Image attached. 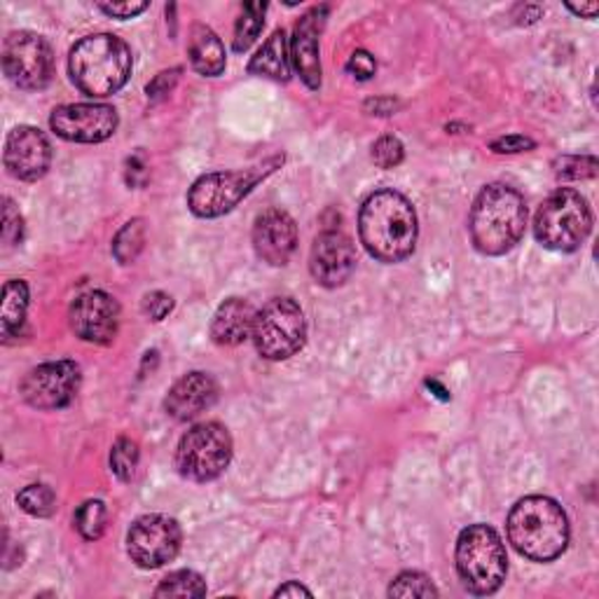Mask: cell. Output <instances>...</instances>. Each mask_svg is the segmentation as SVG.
Segmentation results:
<instances>
[{
  "mask_svg": "<svg viewBox=\"0 0 599 599\" xmlns=\"http://www.w3.org/2000/svg\"><path fill=\"white\" fill-rule=\"evenodd\" d=\"M359 235L365 251L380 262L405 260L417 244L415 206L396 190L373 192L361 206Z\"/></svg>",
  "mask_w": 599,
  "mask_h": 599,
  "instance_id": "1",
  "label": "cell"
},
{
  "mask_svg": "<svg viewBox=\"0 0 599 599\" xmlns=\"http://www.w3.org/2000/svg\"><path fill=\"white\" fill-rule=\"evenodd\" d=\"M132 49L111 33L87 35L68 57L70 80L87 97H111L127 84L132 76Z\"/></svg>",
  "mask_w": 599,
  "mask_h": 599,
  "instance_id": "2",
  "label": "cell"
},
{
  "mask_svg": "<svg viewBox=\"0 0 599 599\" xmlns=\"http://www.w3.org/2000/svg\"><path fill=\"white\" fill-rule=\"evenodd\" d=\"M527 225V204L518 190L504 183L487 185L471 208V239L485 256H504L520 241Z\"/></svg>",
  "mask_w": 599,
  "mask_h": 599,
  "instance_id": "3",
  "label": "cell"
},
{
  "mask_svg": "<svg viewBox=\"0 0 599 599\" xmlns=\"http://www.w3.org/2000/svg\"><path fill=\"white\" fill-rule=\"evenodd\" d=\"M508 539L527 560L553 562L567 551V513L549 497H527L510 510Z\"/></svg>",
  "mask_w": 599,
  "mask_h": 599,
  "instance_id": "4",
  "label": "cell"
},
{
  "mask_svg": "<svg viewBox=\"0 0 599 599\" xmlns=\"http://www.w3.org/2000/svg\"><path fill=\"white\" fill-rule=\"evenodd\" d=\"M456 572L473 595L497 592L508 572L501 536L487 524L466 527L456 541Z\"/></svg>",
  "mask_w": 599,
  "mask_h": 599,
  "instance_id": "5",
  "label": "cell"
},
{
  "mask_svg": "<svg viewBox=\"0 0 599 599\" xmlns=\"http://www.w3.org/2000/svg\"><path fill=\"white\" fill-rule=\"evenodd\" d=\"M592 230V211L580 192L560 188L543 202L534 218V237L549 251L572 253Z\"/></svg>",
  "mask_w": 599,
  "mask_h": 599,
  "instance_id": "6",
  "label": "cell"
},
{
  "mask_svg": "<svg viewBox=\"0 0 599 599\" xmlns=\"http://www.w3.org/2000/svg\"><path fill=\"white\" fill-rule=\"evenodd\" d=\"M251 338L262 359L286 361L305 344V314L295 300L274 297L256 314Z\"/></svg>",
  "mask_w": 599,
  "mask_h": 599,
  "instance_id": "7",
  "label": "cell"
},
{
  "mask_svg": "<svg viewBox=\"0 0 599 599\" xmlns=\"http://www.w3.org/2000/svg\"><path fill=\"white\" fill-rule=\"evenodd\" d=\"M233 462V436L218 421L192 427L176 448V468L192 483L216 481Z\"/></svg>",
  "mask_w": 599,
  "mask_h": 599,
  "instance_id": "8",
  "label": "cell"
},
{
  "mask_svg": "<svg viewBox=\"0 0 599 599\" xmlns=\"http://www.w3.org/2000/svg\"><path fill=\"white\" fill-rule=\"evenodd\" d=\"M279 162V160H276ZM274 162V165H276ZM268 169H241V171H214L192 183L188 192V206L197 218H218L230 211L249 195L253 185L265 179L272 171Z\"/></svg>",
  "mask_w": 599,
  "mask_h": 599,
  "instance_id": "9",
  "label": "cell"
},
{
  "mask_svg": "<svg viewBox=\"0 0 599 599\" xmlns=\"http://www.w3.org/2000/svg\"><path fill=\"white\" fill-rule=\"evenodd\" d=\"M5 76L26 92H41L55 76V55L38 33L14 31L3 43Z\"/></svg>",
  "mask_w": 599,
  "mask_h": 599,
  "instance_id": "10",
  "label": "cell"
},
{
  "mask_svg": "<svg viewBox=\"0 0 599 599\" xmlns=\"http://www.w3.org/2000/svg\"><path fill=\"white\" fill-rule=\"evenodd\" d=\"M181 524L169 516L138 518L127 534V553L140 569H160L181 551Z\"/></svg>",
  "mask_w": 599,
  "mask_h": 599,
  "instance_id": "11",
  "label": "cell"
},
{
  "mask_svg": "<svg viewBox=\"0 0 599 599\" xmlns=\"http://www.w3.org/2000/svg\"><path fill=\"white\" fill-rule=\"evenodd\" d=\"M80 389V368L74 361H55L33 368L22 380V398L35 410H61Z\"/></svg>",
  "mask_w": 599,
  "mask_h": 599,
  "instance_id": "12",
  "label": "cell"
},
{
  "mask_svg": "<svg viewBox=\"0 0 599 599\" xmlns=\"http://www.w3.org/2000/svg\"><path fill=\"white\" fill-rule=\"evenodd\" d=\"M49 127L57 136L74 144H101L117 129V113L105 103L61 105L49 117Z\"/></svg>",
  "mask_w": 599,
  "mask_h": 599,
  "instance_id": "13",
  "label": "cell"
},
{
  "mask_svg": "<svg viewBox=\"0 0 599 599\" xmlns=\"http://www.w3.org/2000/svg\"><path fill=\"white\" fill-rule=\"evenodd\" d=\"M357 270V249L344 233L326 230L314 239L309 253V272L316 284L326 289L344 286Z\"/></svg>",
  "mask_w": 599,
  "mask_h": 599,
  "instance_id": "14",
  "label": "cell"
},
{
  "mask_svg": "<svg viewBox=\"0 0 599 599\" xmlns=\"http://www.w3.org/2000/svg\"><path fill=\"white\" fill-rule=\"evenodd\" d=\"M70 328L84 342L109 344L120 326V305L117 300L103 291H90L80 295L70 305Z\"/></svg>",
  "mask_w": 599,
  "mask_h": 599,
  "instance_id": "15",
  "label": "cell"
},
{
  "mask_svg": "<svg viewBox=\"0 0 599 599\" xmlns=\"http://www.w3.org/2000/svg\"><path fill=\"white\" fill-rule=\"evenodd\" d=\"M52 162L47 136L35 127H16L5 140V169L20 181H38Z\"/></svg>",
  "mask_w": 599,
  "mask_h": 599,
  "instance_id": "16",
  "label": "cell"
},
{
  "mask_svg": "<svg viewBox=\"0 0 599 599\" xmlns=\"http://www.w3.org/2000/svg\"><path fill=\"white\" fill-rule=\"evenodd\" d=\"M297 246L295 221L281 208H268L256 218L253 249L262 262L272 268L286 265Z\"/></svg>",
  "mask_w": 599,
  "mask_h": 599,
  "instance_id": "17",
  "label": "cell"
},
{
  "mask_svg": "<svg viewBox=\"0 0 599 599\" xmlns=\"http://www.w3.org/2000/svg\"><path fill=\"white\" fill-rule=\"evenodd\" d=\"M328 8H314L303 20L295 24L293 41H291V57L297 68L300 78L309 87V90H319L321 87V59H319V35L324 31Z\"/></svg>",
  "mask_w": 599,
  "mask_h": 599,
  "instance_id": "18",
  "label": "cell"
},
{
  "mask_svg": "<svg viewBox=\"0 0 599 599\" xmlns=\"http://www.w3.org/2000/svg\"><path fill=\"white\" fill-rule=\"evenodd\" d=\"M218 400V384L206 373H190L176 382L165 400V410L176 421H188Z\"/></svg>",
  "mask_w": 599,
  "mask_h": 599,
  "instance_id": "19",
  "label": "cell"
},
{
  "mask_svg": "<svg viewBox=\"0 0 599 599\" xmlns=\"http://www.w3.org/2000/svg\"><path fill=\"white\" fill-rule=\"evenodd\" d=\"M256 309L244 297H230L218 307L211 321V338L223 347H237L246 338H251L256 324Z\"/></svg>",
  "mask_w": 599,
  "mask_h": 599,
  "instance_id": "20",
  "label": "cell"
},
{
  "mask_svg": "<svg viewBox=\"0 0 599 599\" xmlns=\"http://www.w3.org/2000/svg\"><path fill=\"white\" fill-rule=\"evenodd\" d=\"M188 57L192 68L206 78H216L225 70V47L218 35L204 24H195L190 31Z\"/></svg>",
  "mask_w": 599,
  "mask_h": 599,
  "instance_id": "21",
  "label": "cell"
},
{
  "mask_svg": "<svg viewBox=\"0 0 599 599\" xmlns=\"http://www.w3.org/2000/svg\"><path fill=\"white\" fill-rule=\"evenodd\" d=\"M249 74L276 82H286L291 78L289 41L284 31H274L268 43L258 49V55L249 64Z\"/></svg>",
  "mask_w": 599,
  "mask_h": 599,
  "instance_id": "22",
  "label": "cell"
},
{
  "mask_svg": "<svg viewBox=\"0 0 599 599\" xmlns=\"http://www.w3.org/2000/svg\"><path fill=\"white\" fill-rule=\"evenodd\" d=\"M29 312V286L22 279H12L3 286V303H0V330L3 338L10 340L12 335L22 330Z\"/></svg>",
  "mask_w": 599,
  "mask_h": 599,
  "instance_id": "23",
  "label": "cell"
},
{
  "mask_svg": "<svg viewBox=\"0 0 599 599\" xmlns=\"http://www.w3.org/2000/svg\"><path fill=\"white\" fill-rule=\"evenodd\" d=\"M265 10L268 3H246L241 10V16L235 26V52H246L262 31L265 24Z\"/></svg>",
  "mask_w": 599,
  "mask_h": 599,
  "instance_id": "24",
  "label": "cell"
},
{
  "mask_svg": "<svg viewBox=\"0 0 599 599\" xmlns=\"http://www.w3.org/2000/svg\"><path fill=\"white\" fill-rule=\"evenodd\" d=\"M144 244H146L144 221L140 218L129 221L113 241V256L117 258L120 265H129V262H134L140 256V251H144Z\"/></svg>",
  "mask_w": 599,
  "mask_h": 599,
  "instance_id": "25",
  "label": "cell"
},
{
  "mask_svg": "<svg viewBox=\"0 0 599 599\" xmlns=\"http://www.w3.org/2000/svg\"><path fill=\"white\" fill-rule=\"evenodd\" d=\"M204 595H206L204 578L190 569L169 574L155 590V597H179V599L204 597Z\"/></svg>",
  "mask_w": 599,
  "mask_h": 599,
  "instance_id": "26",
  "label": "cell"
},
{
  "mask_svg": "<svg viewBox=\"0 0 599 599\" xmlns=\"http://www.w3.org/2000/svg\"><path fill=\"white\" fill-rule=\"evenodd\" d=\"M16 504L33 518H49L57 508V497L47 485H29L16 495Z\"/></svg>",
  "mask_w": 599,
  "mask_h": 599,
  "instance_id": "27",
  "label": "cell"
},
{
  "mask_svg": "<svg viewBox=\"0 0 599 599\" xmlns=\"http://www.w3.org/2000/svg\"><path fill=\"white\" fill-rule=\"evenodd\" d=\"M105 518H109V513H105L103 501H84L76 513V530L82 539L97 541L105 532Z\"/></svg>",
  "mask_w": 599,
  "mask_h": 599,
  "instance_id": "28",
  "label": "cell"
},
{
  "mask_svg": "<svg viewBox=\"0 0 599 599\" xmlns=\"http://www.w3.org/2000/svg\"><path fill=\"white\" fill-rule=\"evenodd\" d=\"M389 597H419V599H431L438 597L436 586L427 574L419 572H403L394 584L389 586Z\"/></svg>",
  "mask_w": 599,
  "mask_h": 599,
  "instance_id": "29",
  "label": "cell"
},
{
  "mask_svg": "<svg viewBox=\"0 0 599 599\" xmlns=\"http://www.w3.org/2000/svg\"><path fill=\"white\" fill-rule=\"evenodd\" d=\"M555 176L557 179H569V181H580V179H595L597 176V160L590 155H565L555 160Z\"/></svg>",
  "mask_w": 599,
  "mask_h": 599,
  "instance_id": "30",
  "label": "cell"
},
{
  "mask_svg": "<svg viewBox=\"0 0 599 599\" xmlns=\"http://www.w3.org/2000/svg\"><path fill=\"white\" fill-rule=\"evenodd\" d=\"M136 466H138V448H136V443L129 438H120L117 443L113 445V452H111L113 473L117 475L120 481L127 483V481L134 478Z\"/></svg>",
  "mask_w": 599,
  "mask_h": 599,
  "instance_id": "31",
  "label": "cell"
},
{
  "mask_svg": "<svg viewBox=\"0 0 599 599\" xmlns=\"http://www.w3.org/2000/svg\"><path fill=\"white\" fill-rule=\"evenodd\" d=\"M405 157V148L400 140L396 136H382L375 140L373 146V162L380 167V169H394L403 162Z\"/></svg>",
  "mask_w": 599,
  "mask_h": 599,
  "instance_id": "32",
  "label": "cell"
},
{
  "mask_svg": "<svg viewBox=\"0 0 599 599\" xmlns=\"http://www.w3.org/2000/svg\"><path fill=\"white\" fill-rule=\"evenodd\" d=\"M24 239V218L20 214V208L14 206L12 200H5L3 206V244L8 246H16L22 244Z\"/></svg>",
  "mask_w": 599,
  "mask_h": 599,
  "instance_id": "33",
  "label": "cell"
},
{
  "mask_svg": "<svg viewBox=\"0 0 599 599\" xmlns=\"http://www.w3.org/2000/svg\"><path fill=\"white\" fill-rule=\"evenodd\" d=\"M173 309V300L171 295L162 293V291H155V293H148L144 297V312L146 316H150L152 321H162L167 319V314Z\"/></svg>",
  "mask_w": 599,
  "mask_h": 599,
  "instance_id": "34",
  "label": "cell"
},
{
  "mask_svg": "<svg viewBox=\"0 0 599 599\" xmlns=\"http://www.w3.org/2000/svg\"><path fill=\"white\" fill-rule=\"evenodd\" d=\"M347 70L354 78H359V80H370V78L375 76L377 61H375L373 55H370V52L359 49V52H354V55H351V59L347 64Z\"/></svg>",
  "mask_w": 599,
  "mask_h": 599,
  "instance_id": "35",
  "label": "cell"
},
{
  "mask_svg": "<svg viewBox=\"0 0 599 599\" xmlns=\"http://www.w3.org/2000/svg\"><path fill=\"white\" fill-rule=\"evenodd\" d=\"M97 8L103 14L115 16V20H134L136 14L148 10V3H144V0H127V3H99Z\"/></svg>",
  "mask_w": 599,
  "mask_h": 599,
  "instance_id": "36",
  "label": "cell"
},
{
  "mask_svg": "<svg viewBox=\"0 0 599 599\" xmlns=\"http://www.w3.org/2000/svg\"><path fill=\"white\" fill-rule=\"evenodd\" d=\"M179 76H181V68H173V70H162V74L160 76H157L150 84H148V99L150 101H160V99H165L171 90H173V87H176V82H179Z\"/></svg>",
  "mask_w": 599,
  "mask_h": 599,
  "instance_id": "37",
  "label": "cell"
},
{
  "mask_svg": "<svg viewBox=\"0 0 599 599\" xmlns=\"http://www.w3.org/2000/svg\"><path fill=\"white\" fill-rule=\"evenodd\" d=\"M534 146H536L534 140L527 138V136H504L491 144V150L495 152H527V150H532Z\"/></svg>",
  "mask_w": 599,
  "mask_h": 599,
  "instance_id": "38",
  "label": "cell"
},
{
  "mask_svg": "<svg viewBox=\"0 0 599 599\" xmlns=\"http://www.w3.org/2000/svg\"><path fill=\"white\" fill-rule=\"evenodd\" d=\"M146 181H148V171H146L144 160H140L138 155L129 157L127 160V183L132 188H140V185H146Z\"/></svg>",
  "mask_w": 599,
  "mask_h": 599,
  "instance_id": "39",
  "label": "cell"
},
{
  "mask_svg": "<svg viewBox=\"0 0 599 599\" xmlns=\"http://www.w3.org/2000/svg\"><path fill=\"white\" fill-rule=\"evenodd\" d=\"M398 109V101L396 99H389V97H384V99H370L365 103V111L370 115H392L394 111Z\"/></svg>",
  "mask_w": 599,
  "mask_h": 599,
  "instance_id": "40",
  "label": "cell"
},
{
  "mask_svg": "<svg viewBox=\"0 0 599 599\" xmlns=\"http://www.w3.org/2000/svg\"><path fill=\"white\" fill-rule=\"evenodd\" d=\"M274 597H312V592L305 586H300V584H295V580H291V584L281 586L274 592Z\"/></svg>",
  "mask_w": 599,
  "mask_h": 599,
  "instance_id": "41",
  "label": "cell"
},
{
  "mask_svg": "<svg viewBox=\"0 0 599 599\" xmlns=\"http://www.w3.org/2000/svg\"><path fill=\"white\" fill-rule=\"evenodd\" d=\"M567 8H569L574 14H578V16H586V20H595L597 12H599V5H597V3H588V5H584V3H580V5L567 3Z\"/></svg>",
  "mask_w": 599,
  "mask_h": 599,
  "instance_id": "42",
  "label": "cell"
}]
</instances>
